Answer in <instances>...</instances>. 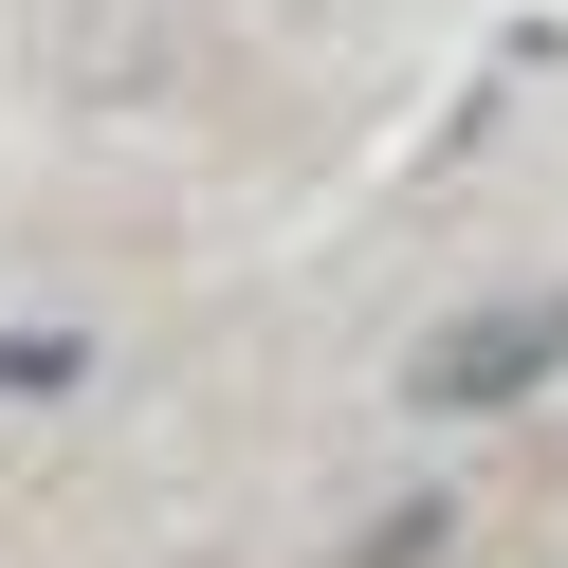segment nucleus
<instances>
[{"instance_id":"f257e3e1","label":"nucleus","mask_w":568,"mask_h":568,"mask_svg":"<svg viewBox=\"0 0 568 568\" xmlns=\"http://www.w3.org/2000/svg\"><path fill=\"white\" fill-rule=\"evenodd\" d=\"M531 367H568V294H531V312H477V331H440V348H422V404H440V422H477V404H514Z\"/></svg>"}]
</instances>
